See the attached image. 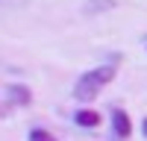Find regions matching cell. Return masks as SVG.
Here are the masks:
<instances>
[{"label": "cell", "instance_id": "obj_1", "mask_svg": "<svg viewBox=\"0 0 147 141\" xmlns=\"http://www.w3.org/2000/svg\"><path fill=\"white\" fill-rule=\"evenodd\" d=\"M112 77H115V68H112V65H100V68L88 70V74H82L80 82L74 85L77 100H94V97H97V91H100L106 82H112Z\"/></svg>", "mask_w": 147, "mask_h": 141}, {"label": "cell", "instance_id": "obj_2", "mask_svg": "<svg viewBox=\"0 0 147 141\" xmlns=\"http://www.w3.org/2000/svg\"><path fill=\"white\" fill-rule=\"evenodd\" d=\"M112 129L121 135V138H127L129 132H132V124H129V115L124 112V109H115L112 112Z\"/></svg>", "mask_w": 147, "mask_h": 141}, {"label": "cell", "instance_id": "obj_3", "mask_svg": "<svg viewBox=\"0 0 147 141\" xmlns=\"http://www.w3.org/2000/svg\"><path fill=\"white\" fill-rule=\"evenodd\" d=\"M6 97H9V103H15V106H30L32 94H30L27 85H9L6 88Z\"/></svg>", "mask_w": 147, "mask_h": 141}, {"label": "cell", "instance_id": "obj_4", "mask_svg": "<svg viewBox=\"0 0 147 141\" xmlns=\"http://www.w3.org/2000/svg\"><path fill=\"white\" fill-rule=\"evenodd\" d=\"M74 121H77L80 126H85V129H94L97 124H100V115H97V112H91V109H82V112H77V115H74Z\"/></svg>", "mask_w": 147, "mask_h": 141}, {"label": "cell", "instance_id": "obj_5", "mask_svg": "<svg viewBox=\"0 0 147 141\" xmlns=\"http://www.w3.org/2000/svg\"><path fill=\"white\" fill-rule=\"evenodd\" d=\"M112 6H115V0H85V12H106Z\"/></svg>", "mask_w": 147, "mask_h": 141}, {"label": "cell", "instance_id": "obj_6", "mask_svg": "<svg viewBox=\"0 0 147 141\" xmlns=\"http://www.w3.org/2000/svg\"><path fill=\"white\" fill-rule=\"evenodd\" d=\"M30 141H56V138L47 132V129H32V132H30Z\"/></svg>", "mask_w": 147, "mask_h": 141}, {"label": "cell", "instance_id": "obj_7", "mask_svg": "<svg viewBox=\"0 0 147 141\" xmlns=\"http://www.w3.org/2000/svg\"><path fill=\"white\" fill-rule=\"evenodd\" d=\"M141 132L147 135V117H144V121H141Z\"/></svg>", "mask_w": 147, "mask_h": 141}]
</instances>
